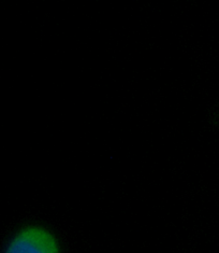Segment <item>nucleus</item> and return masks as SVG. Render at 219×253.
Instances as JSON below:
<instances>
[{"label": "nucleus", "instance_id": "1", "mask_svg": "<svg viewBox=\"0 0 219 253\" xmlns=\"http://www.w3.org/2000/svg\"><path fill=\"white\" fill-rule=\"evenodd\" d=\"M2 253H64V251L57 235L50 227L41 223H28L13 233Z\"/></svg>", "mask_w": 219, "mask_h": 253}]
</instances>
